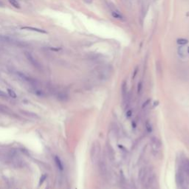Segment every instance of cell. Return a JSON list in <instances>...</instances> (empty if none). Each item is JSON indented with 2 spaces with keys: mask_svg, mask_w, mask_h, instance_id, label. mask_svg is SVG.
Instances as JSON below:
<instances>
[{
  "mask_svg": "<svg viewBox=\"0 0 189 189\" xmlns=\"http://www.w3.org/2000/svg\"><path fill=\"white\" fill-rule=\"evenodd\" d=\"M178 54H179V55L182 58H185L187 57L186 51L185 50L184 47H179L178 48Z\"/></svg>",
  "mask_w": 189,
  "mask_h": 189,
  "instance_id": "16",
  "label": "cell"
},
{
  "mask_svg": "<svg viewBox=\"0 0 189 189\" xmlns=\"http://www.w3.org/2000/svg\"><path fill=\"white\" fill-rule=\"evenodd\" d=\"M0 113L11 117H16V114L10 109V108L3 104H0Z\"/></svg>",
  "mask_w": 189,
  "mask_h": 189,
  "instance_id": "6",
  "label": "cell"
},
{
  "mask_svg": "<svg viewBox=\"0 0 189 189\" xmlns=\"http://www.w3.org/2000/svg\"><path fill=\"white\" fill-rule=\"evenodd\" d=\"M100 171H101V173L102 175H105L107 174V167H106V165L103 162H101L100 163Z\"/></svg>",
  "mask_w": 189,
  "mask_h": 189,
  "instance_id": "17",
  "label": "cell"
},
{
  "mask_svg": "<svg viewBox=\"0 0 189 189\" xmlns=\"http://www.w3.org/2000/svg\"><path fill=\"white\" fill-rule=\"evenodd\" d=\"M177 182L179 183V184L182 187H184L185 183V179L184 175L181 172H179V173L177 174Z\"/></svg>",
  "mask_w": 189,
  "mask_h": 189,
  "instance_id": "13",
  "label": "cell"
},
{
  "mask_svg": "<svg viewBox=\"0 0 189 189\" xmlns=\"http://www.w3.org/2000/svg\"><path fill=\"white\" fill-rule=\"evenodd\" d=\"M22 30H30V31H33V32H37L39 33H43V34H47V32L46 30H44L43 29H41V28H37V27H28V26H26V27H22Z\"/></svg>",
  "mask_w": 189,
  "mask_h": 189,
  "instance_id": "8",
  "label": "cell"
},
{
  "mask_svg": "<svg viewBox=\"0 0 189 189\" xmlns=\"http://www.w3.org/2000/svg\"><path fill=\"white\" fill-rule=\"evenodd\" d=\"M112 73H113V68L111 65L109 64H103L101 66H99L95 68L93 71L95 77L100 81L108 80L111 76Z\"/></svg>",
  "mask_w": 189,
  "mask_h": 189,
  "instance_id": "1",
  "label": "cell"
},
{
  "mask_svg": "<svg viewBox=\"0 0 189 189\" xmlns=\"http://www.w3.org/2000/svg\"><path fill=\"white\" fill-rule=\"evenodd\" d=\"M54 162H55V165L57 166V168H58V169L61 170V171H63L64 169L63 163H62L61 160V159L58 157V156H55V157H54Z\"/></svg>",
  "mask_w": 189,
  "mask_h": 189,
  "instance_id": "12",
  "label": "cell"
},
{
  "mask_svg": "<svg viewBox=\"0 0 189 189\" xmlns=\"http://www.w3.org/2000/svg\"><path fill=\"white\" fill-rule=\"evenodd\" d=\"M142 89H143V83L142 82H139L137 84V93L138 94H141Z\"/></svg>",
  "mask_w": 189,
  "mask_h": 189,
  "instance_id": "25",
  "label": "cell"
},
{
  "mask_svg": "<svg viewBox=\"0 0 189 189\" xmlns=\"http://www.w3.org/2000/svg\"><path fill=\"white\" fill-rule=\"evenodd\" d=\"M47 177V175L45 174H44L41 175V178H40V180H39V185H41V184H43V183H44V181L46 180Z\"/></svg>",
  "mask_w": 189,
  "mask_h": 189,
  "instance_id": "23",
  "label": "cell"
},
{
  "mask_svg": "<svg viewBox=\"0 0 189 189\" xmlns=\"http://www.w3.org/2000/svg\"><path fill=\"white\" fill-rule=\"evenodd\" d=\"M24 55H25V57H26L27 59V61H28L31 64L33 67H35L36 68H37V69H40V67H41L40 64L35 59V58H34L33 55L32 54L30 53H28V52H25Z\"/></svg>",
  "mask_w": 189,
  "mask_h": 189,
  "instance_id": "5",
  "label": "cell"
},
{
  "mask_svg": "<svg viewBox=\"0 0 189 189\" xmlns=\"http://www.w3.org/2000/svg\"><path fill=\"white\" fill-rule=\"evenodd\" d=\"M100 153H101V145L97 141H95L93 143L90 151V158L93 164H95L97 163L100 157Z\"/></svg>",
  "mask_w": 189,
  "mask_h": 189,
  "instance_id": "2",
  "label": "cell"
},
{
  "mask_svg": "<svg viewBox=\"0 0 189 189\" xmlns=\"http://www.w3.org/2000/svg\"><path fill=\"white\" fill-rule=\"evenodd\" d=\"M183 169L184 171L189 174V160H185L183 163Z\"/></svg>",
  "mask_w": 189,
  "mask_h": 189,
  "instance_id": "19",
  "label": "cell"
},
{
  "mask_svg": "<svg viewBox=\"0 0 189 189\" xmlns=\"http://www.w3.org/2000/svg\"><path fill=\"white\" fill-rule=\"evenodd\" d=\"M177 43L179 44H186L188 43V40L185 39H179L177 40Z\"/></svg>",
  "mask_w": 189,
  "mask_h": 189,
  "instance_id": "24",
  "label": "cell"
},
{
  "mask_svg": "<svg viewBox=\"0 0 189 189\" xmlns=\"http://www.w3.org/2000/svg\"><path fill=\"white\" fill-rule=\"evenodd\" d=\"M107 7L109 8V9L111 11V13L112 15V16L114 18H115L119 20H123V17L121 13L120 10H118L115 7V5H114L113 3H111V2H107Z\"/></svg>",
  "mask_w": 189,
  "mask_h": 189,
  "instance_id": "3",
  "label": "cell"
},
{
  "mask_svg": "<svg viewBox=\"0 0 189 189\" xmlns=\"http://www.w3.org/2000/svg\"><path fill=\"white\" fill-rule=\"evenodd\" d=\"M188 54H189V47L188 48Z\"/></svg>",
  "mask_w": 189,
  "mask_h": 189,
  "instance_id": "29",
  "label": "cell"
},
{
  "mask_svg": "<svg viewBox=\"0 0 189 189\" xmlns=\"http://www.w3.org/2000/svg\"><path fill=\"white\" fill-rule=\"evenodd\" d=\"M28 91L30 93L33 94L34 95L39 97H44L46 96L44 92L38 86H30V88L28 89Z\"/></svg>",
  "mask_w": 189,
  "mask_h": 189,
  "instance_id": "4",
  "label": "cell"
},
{
  "mask_svg": "<svg viewBox=\"0 0 189 189\" xmlns=\"http://www.w3.org/2000/svg\"><path fill=\"white\" fill-rule=\"evenodd\" d=\"M10 4L13 7H14L16 8H21V5H20L19 2L17 1V0H8Z\"/></svg>",
  "mask_w": 189,
  "mask_h": 189,
  "instance_id": "18",
  "label": "cell"
},
{
  "mask_svg": "<svg viewBox=\"0 0 189 189\" xmlns=\"http://www.w3.org/2000/svg\"><path fill=\"white\" fill-rule=\"evenodd\" d=\"M21 113L23 114L25 116L28 117L30 118H32V119H34V120H40V117L34 113V112H32V111H23V110H21Z\"/></svg>",
  "mask_w": 189,
  "mask_h": 189,
  "instance_id": "10",
  "label": "cell"
},
{
  "mask_svg": "<svg viewBox=\"0 0 189 189\" xmlns=\"http://www.w3.org/2000/svg\"><path fill=\"white\" fill-rule=\"evenodd\" d=\"M0 97L2 98V99H5V100H8L9 96L6 92L2 91V90H0Z\"/></svg>",
  "mask_w": 189,
  "mask_h": 189,
  "instance_id": "21",
  "label": "cell"
},
{
  "mask_svg": "<svg viewBox=\"0 0 189 189\" xmlns=\"http://www.w3.org/2000/svg\"><path fill=\"white\" fill-rule=\"evenodd\" d=\"M150 103H151V99H148V100H147L146 101L143 103V107H143V109H144L145 107H147V106H148V105H149V104Z\"/></svg>",
  "mask_w": 189,
  "mask_h": 189,
  "instance_id": "26",
  "label": "cell"
},
{
  "mask_svg": "<svg viewBox=\"0 0 189 189\" xmlns=\"http://www.w3.org/2000/svg\"><path fill=\"white\" fill-rule=\"evenodd\" d=\"M145 175H146V170L145 168H142L139 171V174H138V177L141 182H143L145 178Z\"/></svg>",
  "mask_w": 189,
  "mask_h": 189,
  "instance_id": "15",
  "label": "cell"
},
{
  "mask_svg": "<svg viewBox=\"0 0 189 189\" xmlns=\"http://www.w3.org/2000/svg\"><path fill=\"white\" fill-rule=\"evenodd\" d=\"M7 91H8V95L9 97H12V98H16V97H17L16 93L13 89H8Z\"/></svg>",
  "mask_w": 189,
  "mask_h": 189,
  "instance_id": "20",
  "label": "cell"
},
{
  "mask_svg": "<svg viewBox=\"0 0 189 189\" xmlns=\"http://www.w3.org/2000/svg\"><path fill=\"white\" fill-rule=\"evenodd\" d=\"M86 3H88V4H91L92 2V0H83Z\"/></svg>",
  "mask_w": 189,
  "mask_h": 189,
  "instance_id": "28",
  "label": "cell"
},
{
  "mask_svg": "<svg viewBox=\"0 0 189 189\" xmlns=\"http://www.w3.org/2000/svg\"><path fill=\"white\" fill-rule=\"evenodd\" d=\"M145 129L149 133H151L152 131V126H151L150 122L147 121L145 123Z\"/></svg>",
  "mask_w": 189,
  "mask_h": 189,
  "instance_id": "22",
  "label": "cell"
},
{
  "mask_svg": "<svg viewBox=\"0 0 189 189\" xmlns=\"http://www.w3.org/2000/svg\"><path fill=\"white\" fill-rule=\"evenodd\" d=\"M151 149L154 152L158 153L160 151V141H158L157 138L153 137L151 141Z\"/></svg>",
  "mask_w": 189,
  "mask_h": 189,
  "instance_id": "7",
  "label": "cell"
},
{
  "mask_svg": "<svg viewBox=\"0 0 189 189\" xmlns=\"http://www.w3.org/2000/svg\"><path fill=\"white\" fill-rule=\"evenodd\" d=\"M121 91H122V97H123V100L125 101L126 98L127 97V85H126V83L124 81L122 84L121 87Z\"/></svg>",
  "mask_w": 189,
  "mask_h": 189,
  "instance_id": "14",
  "label": "cell"
},
{
  "mask_svg": "<svg viewBox=\"0 0 189 189\" xmlns=\"http://www.w3.org/2000/svg\"><path fill=\"white\" fill-rule=\"evenodd\" d=\"M57 98H58V101L64 102L67 101L69 99V96H68V95L65 92H58V95H57Z\"/></svg>",
  "mask_w": 189,
  "mask_h": 189,
  "instance_id": "11",
  "label": "cell"
},
{
  "mask_svg": "<svg viewBox=\"0 0 189 189\" xmlns=\"http://www.w3.org/2000/svg\"><path fill=\"white\" fill-rule=\"evenodd\" d=\"M131 115H132V111H131V110L127 111V112H126V117H129L131 116Z\"/></svg>",
  "mask_w": 189,
  "mask_h": 189,
  "instance_id": "27",
  "label": "cell"
},
{
  "mask_svg": "<svg viewBox=\"0 0 189 189\" xmlns=\"http://www.w3.org/2000/svg\"><path fill=\"white\" fill-rule=\"evenodd\" d=\"M0 42L1 43H5V44H13L14 43V40L10 38V36H5L0 34Z\"/></svg>",
  "mask_w": 189,
  "mask_h": 189,
  "instance_id": "9",
  "label": "cell"
}]
</instances>
